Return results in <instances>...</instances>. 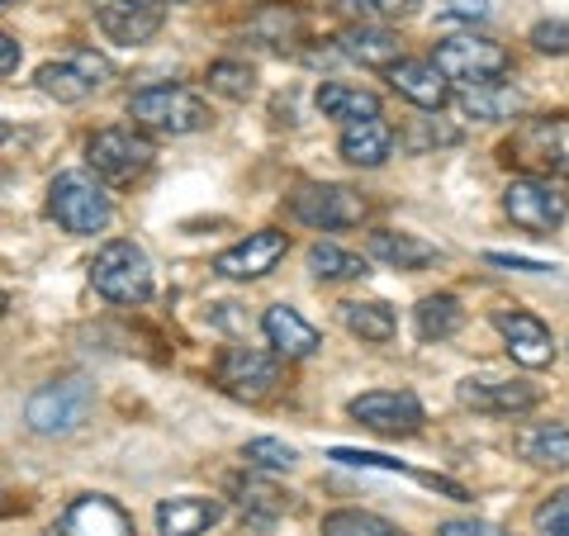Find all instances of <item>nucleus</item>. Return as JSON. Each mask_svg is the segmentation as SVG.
Segmentation results:
<instances>
[{"label":"nucleus","mask_w":569,"mask_h":536,"mask_svg":"<svg viewBox=\"0 0 569 536\" xmlns=\"http://www.w3.org/2000/svg\"><path fill=\"white\" fill-rule=\"evenodd\" d=\"M389 86H395L408 105H418V110H427V115H437V110H447L451 105V81L441 77L437 62L403 58L395 71H389Z\"/></svg>","instance_id":"412c9836"},{"label":"nucleus","mask_w":569,"mask_h":536,"mask_svg":"<svg viewBox=\"0 0 569 536\" xmlns=\"http://www.w3.org/2000/svg\"><path fill=\"white\" fill-rule=\"evenodd\" d=\"M318 115L323 119H337L347 129V123H361V119H376L380 115V96L366 91V86H347V81H323L318 86Z\"/></svg>","instance_id":"393cba45"},{"label":"nucleus","mask_w":569,"mask_h":536,"mask_svg":"<svg viewBox=\"0 0 569 536\" xmlns=\"http://www.w3.org/2000/svg\"><path fill=\"white\" fill-rule=\"evenodd\" d=\"M351 10L380 14V20H408V14L418 10V0H351Z\"/></svg>","instance_id":"58836bf2"},{"label":"nucleus","mask_w":569,"mask_h":536,"mask_svg":"<svg viewBox=\"0 0 569 536\" xmlns=\"http://www.w3.org/2000/svg\"><path fill=\"white\" fill-rule=\"evenodd\" d=\"M366 271H370L366 257H356V252H347V247H337V242H313L309 247V276L313 280H356Z\"/></svg>","instance_id":"7c9ffc66"},{"label":"nucleus","mask_w":569,"mask_h":536,"mask_svg":"<svg viewBox=\"0 0 569 536\" xmlns=\"http://www.w3.org/2000/svg\"><path fill=\"white\" fill-rule=\"evenodd\" d=\"M493 328L503 332L508 356L518 366L541 370V366L556 361V332H550L537 314H527V309H498L493 314Z\"/></svg>","instance_id":"2eb2a0df"},{"label":"nucleus","mask_w":569,"mask_h":536,"mask_svg":"<svg viewBox=\"0 0 569 536\" xmlns=\"http://www.w3.org/2000/svg\"><path fill=\"white\" fill-rule=\"evenodd\" d=\"M219 517H223L219 498L181 494V498H162V504H157V532L162 536H204Z\"/></svg>","instance_id":"4be33fe9"},{"label":"nucleus","mask_w":569,"mask_h":536,"mask_svg":"<svg viewBox=\"0 0 569 536\" xmlns=\"http://www.w3.org/2000/svg\"><path fill=\"white\" fill-rule=\"evenodd\" d=\"M489 266H503V271H527V276H546V271H556V266H546V261H527V257H512V252H485Z\"/></svg>","instance_id":"a19ab883"},{"label":"nucleus","mask_w":569,"mask_h":536,"mask_svg":"<svg viewBox=\"0 0 569 536\" xmlns=\"http://www.w3.org/2000/svg\"><path fill=\"white\" fill-rule=\"evenodd\" d=\"M305 29H309L305 14H299L295 6H280V0L261 6L252 14V24H247V33H252L257 43H266V48H295L299 39H305Z\"/></svg>","instance_id":"bb28decb"},{"label":"nucleus","mask_w":569,"mask_h":536,"mask_svg":"<svg viewBox=\"0 0 569 536\" xmlns=\"http://www.w3.org/2000/svg\"><path fill=\"white\" fill-rule=\"evenodd\" d=\"M91 285H96V295L110 304H148L152 299V261L138 242L114 238L96 252Z\"/></svg>","instance_id":"423d86ee"},{"label":"nucleus","mask_w":569,"mask_h":536,"mask_svg":"<svg viewBox=\"0 0 569 536\" xmlns=\"http://www.w3.org/2000/svg\"><path fill=\"white\" fill-rule=\"evenodd\" d=\"M531 48L546 52V58H565L569 52V20H541L531 29Z\"/></svg>","instance_id":"c9c22d12"},{"label":"nucleus","mask_w":569,"mask_h":536,"mask_svg":"<svg viewBox=\"0 0 569 536\" xmlns=\"http://www.w3.org/2000/svg\"><path fill=\"white\" fill-rule=\"evenodd\" d=\"M43 536H62V532H43Z\"/></svg>","instance_id":"c03bdc74"},{"label":"nucleus","mask_w":569,"mask_h":536,"mask_svg":"<svg viewBox=\"0 0 569 536\" xmlns=\"http://www.w3.org/2000/svg\"><path fill=\"white\" fill-rule=\"evenodd\" d=\"M342 324L351 337H361V343H389V337L399 332V318L389 309L385 299H356V304H342Z\"/></svg>","instance_id":"c85d7f7f"},{"label":"nucleus","mask_w":569,"mask_h":536,"mask_svg":"<svg viewBox=\"0 0 569 536\" xmlns=\"http://www.w3.org/2000/svg\"><path fill=\"white\" fill-rule=\"evenodd\" d=\"M91 14L100 33L110 43H123V48H138L148 43L157 29L167 20V6L162 0H91Z\"/></svg>","instance_id":"ddd939ff"},{"label":"nucleus","mask_w":569,"mask_h":536,"mask_svg":"<svg viewBox=\"0 0 569 536\" xmlns=\"http://www.w3.org/2000/svg\"><path fill=\"white\" fill-rule=\"evenodd\" d=\"M290 214L309 228H323V234H337V228H356L370 214L366 195L337 181H299L290 190Z\"/></svg>","instance_id":"9d476101"},{"label":"nucleus","mask_w":569,"mask_h":536,"mask_svg":"<svg viewBox=\"0 0 569 536\" xmlns=\"http://www.w3.org/2000/svg\"><path fill=\"white\" fill-rule=\"evenodd\" d=\"M228 494L242 513V527L247 532H271L284 513H290V494H280L271 479H257V475H238L228 479Z\"/></svg>","instance_id":"aec40b11"},{"label":"nucleus","mask_w":569,"mask_h":536,"mask_svg":"<svg viewBox=\"0 0 569 536\" xmlns=\"http://www.w3.org/2000/svg\"><path fill=\"white\" fill-rule=\"evenodd\" d=\"M96 408V389L91 380H52V385H39L24 404V423L33 437H71L77 427L91 418Z\"/></svg>","instance_id":"0eeeda50"},{"label":"nucleus","mask_w":569,"mask_h":536,"mask_svg":"<svg viewBox=\"0 0 569 536\" xmlns=\"http://www.w3.org/2000/svg\"><path fill=\"white\" fill-rule=\"evenodd\" d=\"M204 81H209V91L223 96V100H252V91H257V71L247 67V62H238V58L209 62Z\"/></svg>","instance_id":"2f4dec72"},{"label":"nucleus","mask_w":569,"mask_h":536,"mask_svg":"<svg viewBox=\"0 0 569 536\" xmlns=\"http://www.w3.org/2000/svg\"><path fill=\"white\" fill-rule=\"evenodd\" d=\"M162 6H190V0H162Z\"/></svg>","instance_id":"37998d69"},{"label":"nucleus","mask_w":569,"mask_h":536,"mask_svg":"<svg viewBox=\"0 0 569 536\" xmlns=\"http://www.w3.org/2000/svg\"><path fill=\"white\" fill-rule=\"evenodd\" d=\"M152 162H157V142L142 129L114 123V129H100L86 142V167H91L104 186H133L138 176H148Z\"/></svg>","instance_id":"39448f33"},{"label":"nucleus","mask_w":569,"mask_h":536,"mask_svg":"<svg viewBox=\"0 0 569 536\" xmlns=\"http://www.w3.org/2000/svg\"><path fill=\"white\" fill-rule=\"evenodd\" d=\"M456 399H460V408H475V414L512 418V414L537 408L541 395H537V385H527V380H460Z\"/></svg>","instance_id":"dca6fc26"},{"label":"nucleus","mask_w":569,"mask_h":536,"mask_svg":"<svg viewBox=\"0 0 569 536\" xmlns=\"http://www.w3.org/2000/svg\"><path fill=\"white\" fill-rule=\"evenodd\" d=\"M295 460H299V451L280 437H252L242 446V466L257 475H284V470H295Z\"/></svg>","instance_id":"473e14b6"},{"label":"nucleus","mask_w":569,"mask_h":536,"mask_svg":"<svg viewBox=\"0 0 569 536\" xmlns=\"http://www.w3.org/2000/svg\"><path fill=\"white\" fill-rule=\"evenodd\" d=\"M408 142V152H427V148H447V142H460V129H441V123L432 119H422L413 133L403 138Z\"/></svg>","instance_id":"e433bc0d"},{"label":"nucleus","mask_w":569,"mask_h":536,"mask_svg":"<svg viewBox=\"0 0 569 536\" xmlns=\"http://www.w3.org/2000/svg\"><path fill=\"white\" fill-rule=\"evenodd\" d=\"M6 6H14V0H6Z\"/></svg>","instance_id":"a18cd8bd"},{"label":"nucleus","mask_w":569,"mask_h":536,"mask_svg":"<svg viewBox=\"0 0 569 536\" xmlns=\"http://www.w3.org/2000/svg\"><path fill=\"white\" fill-rule=\"evenodd\" d=\"M110 81H114V62L104 58V52H96V48H71V52H62V58L43 62L39 77H33V86H39L48 100H58V105L91 100Z\"/></svg>","instance_id":"6e6552de"},{"label":"nucleus","mask_w":569,"mask_h":536,"mask_svg":"<svg viewBox=\"0 0 569 536\" xmlns=\"http://www.w3.org/2000/svg\"><path fill=\"white\" fill-rule=\"evenodd\" d=\"M323 536H408L403 527L385 523L376 513H361V508H337L323 517Z\"/></svg>","instance_id":"72a5a7b5"},{"label":"nucleus","mask_w":569,"mask_h":536,"mask_svg":"<svg viewBox=\"0 0 569 536\" xmlns=\"http://www.w3.org/2000/svg\"><path fill=\"white\" fill-rule=\"evenodd\" d=\"M62 536H138L133 517L123 513L110 494H81L71 498V508L62 513Z\"/></svg>","instance_id":"f3484780"},{"label":"nucleus","mask_w":569,"mask_h":536,"mask_svg":"<svg viewBox=\"0 0 569 536\" xmlns=\"http://www.w3.org/2000/svg\"><path fill=\"white\" fill-rule=\"evenodd\" d=\"M337 152H342V162H351V167L376 171V167L389 162V152H395V129H389V119H380V115L361 119V123H347Z\"/></svg>","instance_id":"5701e85b"},{"label":"nucleus","mask_w":569,"mask_h":536,"mask_svg":"<svg viewBox=\"0 0 569 536\" xmlns=\"http://www.w3.org/2000/svg\"><path fill=\"white\" fill-rule=\"evenodd\" d=\"M518 451H522V460H531V466H541V470H565L569 466V427L565 423L527 427Z\"/></svg>","instance_id":"cd10ccee"},{"label":"nucleus","mask_w":569,"mask_h":536,"mask_svg":"<svg viewBox=\"0 0 569 536\" xmlns=\"http://www.w3.org/2000/svg\"><path fill=\"white\" fill-rule=\"evenodd\" d=\"M503 167L518 176H541V181H565L569 176V115H537L522 119L512 138L498 148Z\"/></svg>","instance_id":"f257e3e1"},{"label":"nucleus","mask_w":569,"mask_h":536,"mask_svg":"<svg viewBox=\"0 0 569 536\" xmlns=\"http://www.w3.org/2000/svg\"><path fill=\"white\" fill-rule=\"evenodd\" d=\"M14 67H20V43L14 33H0V77H14Z\"/></svg>","instance_id":"79ce46f5"},{"label":"nucleus","mask_w":569,"mask_h":536,"mask_svg":"<svg viewBox=\"0 0 569 536\" xmlns=\"http://www.w3.org/2000/svg\"><path fill=\"white\" fill-rule=\"evenodd\" d=\"M413 324H418L422 343H447V337L466 328V309H460L456 295H427L413 309Z\"/></svg>","instance_id":"c756f323"},{"label":"nucleus","mask_w":569,"mask_h":536,"mask_svg":"<svg viewBox=\"0 0 569 536\" xmlns=\"http://www.w3.org/2000/svg\"><path fill=\"white\" fill-rule=\"evenodd\" d=\"M284 252H290V238H284L280 228H261V234H247L242 242H233L228 252L213 257V276H223V280H261V276L276 271Z\"/></svg>","instance_id":"4468645a"},{"label":"nucleus","mask_w":569,"mask_h":536,"mask_svg":"<svg viewBox=\"0 0 569 536\" xmlns=\"http://www.w3.org/2000/svg\"><path fill=\"white\" fill-rule=\"evenodd\" d=\"M261 332H266V343H271V351L284 356V361H305V356L323 347L318 328L299 309H290V304H271V309L261 314Z\"/></svg>","instance_id":"6ab92c4d"},{"label":"nucleus","mask_w":569,"mask_h":536,"mask_svg":"<svg viewBox=\"0 0 569 536\" xmlns=\"http://www.w3.org/2000/svg\"><path fill=\"white\" fill-rule=\"evenodd\" d=\"M366 252L376 261H385V266H395V271H422V266L441 261V252L432 242H422L413 234H399V228H376V234L366 238Z\"/></svg>","instance_id":"b1692460"},{"label":"nucleus","mask_w":569,"mask_h":536,"mask_svg":"<svg viewBox=\"0 0 569 536\" xmlns=\"http://www.w3.org/2000/svg\"><path fill=\"white\" fill-rule=\"evenodd\" d=\"M347 414L380 437H413L422 427V399L413 389H366L347 404Z\"/></svg>","instance_id":"f8f14e48"},{"label":"nucleus","mask_w":569,"mask_h":536,"mask_svg":"<svg viewBox=\"0 0 569 536\" xmlns=\"http://www.w3.org/2000/svg\"><path fill=\"white\" fill-rule=\"evenodd\" d=\"M531 527H537V536H569V489L550 494L531 517Z\"/></svg>","instance_id":"f704fd0d"},{"label":"nucleus","mask_w":569,"mask_h":536,"mask_svg":"<svg viewBox=\"0 0 569 536\" xmlns=\"http://www.w3.org/2000/svg\"><path fill=\"white\" fill-rule=\"evenodd\" d=\"M432 62L441 67V77L456 81L460 91H470V86H493L498 77H508V48L485 39V33H451V39H441Z\"/></svg>","instance_id":"1a4fd4ad"},{"label":"nucleus","mask_w":569,"mask_h":536,"mask_svg":"<svg viewBox=\"0 0 569 536\" xmlns=\"http://www.w3.org/2000/svg\"><path fill=\"white\" fill-rule=\"evenodd\" d=\"M129 119L133 129L157 138H186L213 123L209 100L186 91V86H142V91L129 96Z\"/></svg>","instance_id":"f03ea898"},{"label":"nucleus","mask_w":569,"mask_h":536,"mask_svg":"<svg viewBox=\"0 0 569 536\" xmlns=\"http://www.w3.org/2000/svg\"><path fill=\"white\" fill-rule=\"evenodd\" d=\"M48 214L62 234L96 238L100 228L110 224L114 205H110V195H104L96 171H62V176H52V186H48Z\"/></svg>","instance_id":"7ed1b4c3"},{"label":"nucleus","mask_w":569,"mask_h":536,"mask_svg":"<svg viewBox=\"0 0 569 536\" xmlns=\"http://www.w3.org/2000/svg\"><path fill=\"white\" fill-rule=\"evenodd\" d=\"M493 14V6L489 0H447V6H441V20H489Z\"/></svg>","instance_id":"ea45409f"},{"label":"nucleus","mask_w":569,"mask_h":536,"mask_svg":"<svg viewBox=\"0 0 569 536\" xmlns=\"http://www.w3.org/2000/svg\"><path fill=\"white\" fill-rule=\"evenodd\" d=\"M456 110L475 123H498V119H512L522 110V96H518V86H508V81L470 86V91L456 96Z\"/></svg>","instance_id":"a878e982"},{"label":"nucleus","mask_w":569,"mask_h":536,"mask_svg":"<svg viewBox=\"0 0 569 536\" xmlns=\"http://www.w3.org/2000/svg\"><path fill=\"white\" fill-rule=\"evenodd\" d=\"M503 214L531 238H550L569 214V195L560 181H541V176H512L503 190Z\"/></svg>","instance_id":"9b49d317"},{"label":"nucleus","mask_w":569,"mask_h":536,"mask_svg":"<svg viewBox=\"0 0 569 536\" xmlns=\"http://www.w3.org/2000/svg\"><path fill=\"white\" fill-rule=\"evenodd\" d=\"M213 385L238 404H266L284 385V356L261 347H223L213 361Z\"/></svg>","instance_id":"20e7f679"},{"label":"nucleus","mask_w":569,"mask_h":536,"mask_svg":"<svg viewBox=\"0 0 569 536\" xmlns=\"http://www.w3.org/2000/svg\"><path fill=\"white\" fill-rule=\"evenodd\" d=\"M437 536H508L498 523H479V517H447L437 523Z\"/></svg>","instance_id":"4c0bfd02"},{"label":"nucleus","mask_w":569,"mask_h":536,"mask_svg":"<svg viewBox=\"0 0 569 536\" xmlns=\"http://www.w3.org/2000/svg\"><path fill=\"white\" fill-rule=\"evenodd\" d=\"M337 52L370 71H395L403 62V39L385 24H347L337 33Z\"/></svg>","instance_id":"a211bd4d"}]
</instances>
